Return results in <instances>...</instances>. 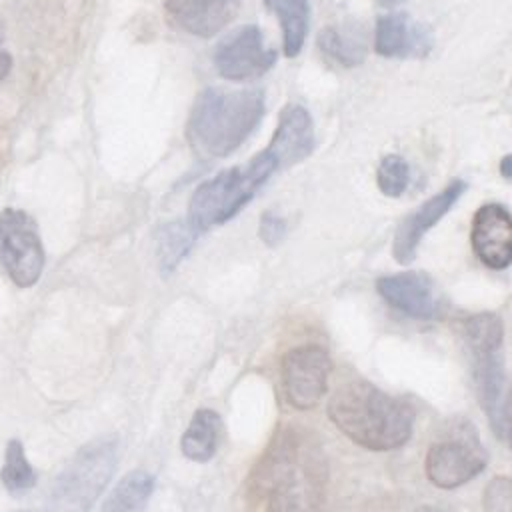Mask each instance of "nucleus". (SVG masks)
I'll list each match as a JSON object with an SVG mask.
<instances>
[{"label": "nucleus", "instance_id": "4", "mask_svg": "<svg viewBox=\"0 0 512 512\" xmlns=\"http://www.w3.org/2000/svg\"><path fill=\"white\" fill-rule=\"evenodd\" d=\"M276 170V160L262 150L248 164L218 172L194 190L188 206V222L198 232L228 222L256 196Z\"/></svg>", "mask_w": 512, "mask_h": 512}, {"label": "nucleus", "instance_id": "3", "mask_svg": "<svg viewBox=\"0 0 512 512\" xmlns=\"http://www.w3.org/2000/svg\"><path fill=\"white\" fill-rule=\"evenodd\" d=\"M266 110L260 88L202 90L190 110L186 136L196 154L224 158L238 150L256 130Z\"/></svg>", "mask_w": 512, "mask_h": 512}, {"label": "nucleus", "instance_id": "1", "mask_svg": "<svg viewBox=\"0 0 512 512\" xmlns=\"http://www.w3.org/2000/svg\"><path fill=\"white\" fill-rule=\"evenodd\" d=\"M328 466L318 440L304 428L276 430L250 476V490L266 512H322Z\"/></svg>", "mask_w": 512, "mask_h": 512}, {"label": "nucleus", "instance_id": "14", "mask_svg": "<svg viewBox=\"0 0 512 512\" xmlns=\"http://www.w3.org/2000/svg\"><path fill=\"white\" fill-rule=\"evenodd\" d=\"M278 164V170L290 168L314 150V124L310 112L300 104H288L278 116V126L264 148Z\"/></svg>", "mask_w": 512, "mask_h": 512}, {"label": "nucleus", "instance_id": "16", "mask_svg": "<svg viewBox=\"0 0 512 512\" xmlns=\"http://www.w3.org/2000/svg\"><path fill=\"white\" fill-rule=\"evenodd\" d=\"M374 50L386 58H422L432 50V36L408 14L390 12L376 22Z\"/></svg>", "mask_w": 512, "mask_h": 512}, {"label": "nucleus", "instance_id": "5", "mask_svg": "<svg viewBox=\"0 0 512 512\" xmlns=\"http://www.w3.org/2000/svg\"><path fill=\"white\" fill-rule=\"evenodd\" d=\"M118 442L112 436L84 444L58 472L48 494V512H88L110 482Z\"/></svg>", "mask_w": 512, "mask_h": 512}, {"label": "nucleus", "instance_id": "25", "mask_svg": "<svg viewBox=\"0 0 512 512\" xmlns=\"http://www.w3.org/2000/svg\"><path fill=\"white\" fill-rule=\"evenodd\" d=\"M258 234L260 240L266 246H276L282 242V238L286 236V220L282 216H278L272 210H266L260 216V224H258Z\"/></svg>", "mask_w": 512, "mask_h": 512}, {"label": "nucleus", "instance_id": "7", "mask_svg": "<svg viewBox=\"0 0 512 512\" xmlns=\"http://www.w3.org/2000/svg\"><path fill=\"white\" fill-rule=\"evenodd\" d=\"M488 462L474 428L464 422L444 438L430 444L424 460L428 480L444 490L458 488L478 476Z\"/></svg>", "mask_w": 512, "mask_h": 512}, {"label": "nucleus", "instance_id": "11", "mask_svg": "<svg viewBox=\"0 0 512 512\" xmlns=\"http://www.w3.org/2000/svg\"><path fill=\"white\" fill-rule=\"evenodd\" d=\"M376 290L384 302L410 318L430 320L442 312V298L434 282L424 272L382 276L376 282Z\"/></svg>", "mask_w": 512, "mask_h": 512}, {"label": "nucleus", "instance_id": "30", "mask_svg": "<svg viewBox=\"0 0 512 512\" xmlns=\"http://www.w3.org/2000/svg\"><path fill=\"white\" fill-rule=\"evenodd\" d=\"M382 4H388V6H392V4H398V2H402V0H380Z\"/></svg>", "mask_w": 512, "mask_h": 512}, {"label": "nucleus", "instance_id": "27", "mask_svg": "<svg viewBox=\"0 0 512 512\" xmlns=\"http://www.w3.org/2000/svg\"><path fill=\"white\" fill-rule=\"evenodd\" d=\"M10 70H12V56L4 48V38L0 34V82L10 74Z\"/></svg>", "mask_w": 512, "mask_h": 512}, {"label": "nucleus", "instance_id": "18", "mask_svg": "<svg viewBox=\"0 0 512 512\" xmlns=\"http://www.w3.org/2000/svg\"><path fill=\"white\" fill-rule=\"evenodd\" d=\"M198 230L186 220H174L166 222L156 230L154 242H156V258L160 272L168 276L180 262L182 258L190 252L198 238Z\"/></svg>", "mask_w": 512, "mask_h": 512}, {"label": "nucleus", "instance_id": "6", "mask_svg": "<svg viewBox=\"0 0 512 512\" xmlns=\"http://www.w3.org/2000/svg\"><path fill=\"white\" fill-rule=\"evenodd\" d=\"M502 336L504 326L498 314L480 312L464 322V340L472 356L474 378L478 384L480 402L488 414L492 428L500 434L502 420Z\"/></svg>", "mask_w": 512, "mask_h": 512}, {"label": "nucleus", "instance_id": "2", "mask_svg": "<svg viewBox=\"0 0 512 512\" xmlns=\"http://www.w3.org/2000/svg\"><path fill=\"white\" fill-rule=\"evenodd\" d=\"M326 414L346 438L376 452L406 444L414 426V414L406 404L362 380L338 386Z\"/></svg>", "mask_w": 512, "mask_h": 512}, {"label": "nucleus", "instance_id": "17", "mask_svg": "<svg viewBox=\"0 0 512 512\" xmlns=\"http://www.w3.org/2000/svg\"><path fill=\"white\" fill-rule=\"evenodd\" d=\"M220 432H222V420L214 410L210 408L196 410L180 440L182 454L194 462H208L216 454Z\"/></svg>", "mask_w": 512, "mask_h": 512}, {"label": "nucleus", "instance_id": "13", "mask_svg": "<svg viewBox=\"0 0 512 512\" xmlns=\"http://www.w3.org/2000/svg\"><path fill=\"white\" fill-rule=\"evenodd\" d=\"M464 190L466 184L462 180H454L400 222L392 242V254L400 264H408L414 260L418 244L426 230L432 228L456 204Z\"/></svg>", "mask_w": 512, "mask_h": 512}, {"label": "nucleus", "instance_id": "21", "mask_svg": "<svg viewBox=\"0 0 512 512\" xmlns=\"http://www.w3.org/2000/svg\"><path fill=\"white\" fill-rule=\"evenodd\" d=\"M318 48L326 60L340 66H356L364 60L362 34L350 26H328L318 34Z\"/></svg>", "mask_w": 512, "mask_h": 512}, {"label": "nucleus", "instance_id": "10", "mask_svg": "<svg viewBox=\"0 0 512 512\" xmlns=\"http://www.w3.org/2000/svg\"><path fill=\"white\" fill-rule=\"evenodd\" d=\"M276 62L272 50L254 24H244L226 34L214 50V68L226 80L246 82L264 76Z\"/></svg>", "mask_w": 512, "mask_h": 512}, {"label": "nucleus", "instance_id": "20", "mask_svg": "<svg viewBox=\"0 0 512 512\" xmlns=\"http://www.w3.org/2000/svg\"><path fill=\"white\" fill-rule=\"evenodd\" d=\"M152 492L154 476L146 470H132L114 486L98 512H144Z\"/></svg>", "mask_w": 512, "mask_h": 512}, {"label": "nucleus", "instance_id": "22", "mask_svg": "<svg viewBox=\"0 0 512 512\" xmlns=\"http://www.w3.org/2000/svg\"><path fill=\"white\" fill-rule=\"evenodd\" d=\"M0 480L4 488L12 496H22L36 484V472L30 466L24 446L18 438L8 440L6 452H4V466L0 470Z\"/></svg>", "mask_w": 512, "mask_h": 512}, {"label": "nucleus", "instance_id": "8", "mask_svg": "<svg viewBox=\"0 0 512 512\" xmlns=\"http://www.w3.org/2000/svg\"><path fill=\"white\" fill-rule=\"evenodd\" d=\"M0 262L20 288L38 282L44 270V246L34 218L20 208L0 212Z\"/></svg>", "mask_w": 512, "mask_h": 512}, {"label": "nucleus", "instance_id": "26", "mask_svg": "<svg viewBox=\"0 0 512 512\" xmlns=\"http://www.w3.org/2000/svg\"><path fill=\"white\" fill-rule=\"evenodd\" d=\"M500 436H504L506 444L512 450V392L508 394L506 402L502 404V420H500Z\"/></svg>", "mask_w": 512, "mask_h": 512}, {"label": "nucleus", "instance_id": "23", "mask_svg": "<svg viewBox=\"0 0 512 512\" xmlns=\"http://www.w3.org/2000/svg\"><path fill=\"white\" fill-rule=\"evenodd\" d=\"M376 182L382 194L386 196H400L408 188L410 182V168L408 162L402 156L388 154L382 158L378 172H376Z\"/></svg>", "mask_w": 512, "mask_h": 512}, {"label": "nucleus", "instance_id": "9", "mask_svg": "<svg viewBox=\"0 0 512 512\" xmlns=\"http://www.w3.org/2000/svg\"><path fill=\"white\" fill-rule=\"evenodd\" d=\"M332 360L318 344H302L290 348L280 362V378L284 396L298 410L314 408L328 388Z\"/></svg>", "mask_w": 512, "mask_h": 512}, {"label": "nucleus", "instance_id": "19", "mask_svg": "<svg viewBox=\"0 0 512 512\" xmlns=\"http://www.w3.org/2000/svg\"><path fill=\"white\" fill-rule=\"evenodd\" d=\"M264 4L276 14L280 22L284 54L288 58L298 56L308 34V20H310L308 0H264Z\"/></svg>", "mask_w": 512, "mask_h": 512}, {"label": "nucleus", "instance_id": "29", "mask_svg": "<svg viewBox=\"0 0 512 512\" xmlns=\"http://www.w3.org/2000/svg\"><path fill=\"white\" fill-rule=\"evenodd\" d=\"M418 512H444V510L436 508V506H422V508H418Z\"/></svg>", "mask_w": 512, "mask_h": 512}, {"label": "nucleus", "instance_id": "24", "mask_svg": "<svg viewBox=\"0 0 512 512\" xmlns=\"http://www.w3.org/2000/svg\"><path fill=\"white\" fill-rule=\"evenodd\" d=\"M484 512H512V480L496 476L484 490Z\"/></svg>", "mask_w": 512, "mask_h": 512}, {"label": "nucleus", "instance_id": "12", "mask_svg": "<svg viewBox=\"0 0 512 512\" xmlns=\"http://www.w3.org/2000/svg\"><path fill=\"white\" fill-rule=\"evenodd\" d=\"M470 242L476 258L492 270L512 264V214L500 204H484L472 218Z\"/></svg>", "mask_w": 512, "mask_h": 512}, {"label": "nucleus", "instance_id": "28", "mask_svg": "<svg viewBox=\"0 0 512 512\" xmlns=\"http://www.w3.org/2000/svg\"><path fill=\"white\" fill-rule=\"evenodd\" d=\"M500 174L506 178V180H512V154L504 156L502 162H500Z\"/></svg>", "mask_w": 512, "mask_h": 512}, {"label": "nucleus", "instance_id": "15", "mask_svg": "<svg viewBox=\"0 0 512 512\" xmlns=\"http://www.w3.org/2000/svg\"><path fill=\"white\" fill-rule=\"evenodd\" d=\"M242 0H164L170 22L196 38H210L224 30L240 10Z\"/></svg>", "mask_w": 512, "mask_h": 512}]
</instances>
